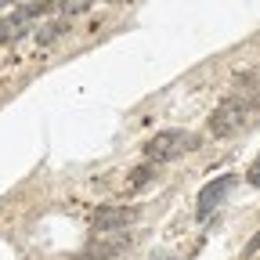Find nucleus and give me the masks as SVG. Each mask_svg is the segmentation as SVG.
I'll return each instance as SVG.
<instances>
[{"label":"nucleus","instance_id":"nucleus-3","mask_svg":"<svg viewBox=\"0 0 260 260\" xmlns=\"http://www.w3.org/2000/svg\"><path fill=\"white\" fill-rule=\"evenodd\" d=\"M141 220V210L138 206H98L90 213V224L94 232H119V228H130Z\"/></svg>","mask_w":260,"mask_h":260},{"label":"nucleus","instance_id":"nucleus-2","mask_svg":"<svg viewBox=\"0 0 260 260\" xmlns=\"http://www.w3.org/2000/svg\"><path fill=\"white\" fill-rule=\"evenodd\" d=\"M191 145H195V138L184 134V130H159L145 145V159L148 162H167V159H177L181 152H188Z\"/></svg>","mask_w":260,"mask_h":260},{"label":"nucleus","instance_id":"nucleus-9","mask_svg":"<svg viewBox=\"0 0 260 260\" xmlns=\"http://www.w3.org/2000/svg\"><path fill=\"white\" fill-rule=\"evenodd\" d=\"M246 181H249V184H253V188H260V155H256V159H253V167H249V170H246Z\"/></svg>","mask_w":260,"mask_h":260},{"label":"nucleus","instance_id":"nucleus-8","mask_svg":"<svg viewBox=\"0 0 260 260\" xmlns=\"http://www.w3.org/2000/svg\"><path fill=\"white\" fill-rule=\"evenodd\" d=\"M61 8H65V15H76V11L90 8V0H61Z\"/></svg>","mask_w":260,"mask_h":260},{"label":"nucleus","instance_id":"nucleus-6","mask_svg":"<svg viewBox=\"0 0 260 260\" xmlns=\"http://www.w3.org/2000/svg\"><path fill=\"white\" fill-rule=\"evenodd\" d=\"M65 29H69V22H65V18H61V22H58V18H54V22H47V25L37 32V44H40V47H51Z\"/></svg>","mask_w":260,"mask_h":260},{"label":"nucleus","instance_id":"nucleus-5","mask_svg":"<svg viewBox=\"0 0 260 260\" xmlns=\"http://www.w3.org/2000/svg\"><path fill=\"white\" fill-rule=\"evenodd\" d=\"M130 246V235H116V239H105V242H94L90 249H83L76 260H112L119 256V249Z\"/></svg>","mask_w":260,"mask_h":260},{"label":"nucleus","instance_id":"nucleus-1","mask_svg":"<svg viewBox=\"0 0 260 260\" xmlns=\"http://www.w3.org/2000/svg\"><path fill=\"white\" fill-rule=\"evenodd\" d=\"M253 102L249 98H242V94H232V98H224V102L213 109V116H210V134L213 138H228V134H235V130L253 116Z\"/></svg>","mask_w":260,"mask_h":260},{"label":"nucleus","instance_id":"nucleus-4","mask_svg":"<svg viewBox=\"0 0 260 260\" xmlns=\"http://www.w3.org/2000/svg\"><path fill=\"white\" fill-rule=\"evenodd\" d=\"M235 188V174H220V177H213L203 191H199V220H206L224 199H228V191Z\"/></svg>","mask_w":260,"mask_h":260},{"label":"nucleus","instance_id":"nucleus-7","mask_svg":"<svg viewBox=\"0 0 260 260\" xmlns=\"http://www.w3.org/2000/svg\"><path fill=\"white\" fill-rule=\"evenodd\" d=\"M155 177V167H152V162H148V167H138L134 174H130V188H141V184H148Z\"/></svg>","mask_w":260,"mask_h":260}]
</instances>
